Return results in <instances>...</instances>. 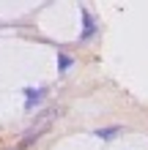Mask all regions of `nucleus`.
Returning a JSON list of instances; mask_svg holds the SVG:
<instances>
[{
    "label": "nucleus",
    "mask_w": 148,
    "mask_h": 150,
    "mask_svg": "<svg viewBox=\"0 0 148 150\" xmlns=\"http://www.w3.org/2000/svg\"><path fill=\"white\" fill-rule=\"evenodd\" d=\"M60 112H63L60 107H52V109H44V112H41V115H39L36 120H33V126H30L28 131H25V137H22L19 142L14 145V150H28L30 145H36L39 139H41V137H44L47 131L52 128V123H55V120L60 117Z\"/></svg>",
    "instance_id": "nucleus-1"
},
{
    "label": "nucleus",
    "mask_w": 148,
    "mask_h": 150,
    "mask_svg": "<svg viewBox=\"0 0 148 150\" xmlns=\"http://www.w3.org/2000/svg\"><path fill=\"white\" fill-rule=\"evenodd\" d=\"M80 14H82V22H85V30L80 33V41H91L93 36H96V19H93V14L85 6L80 8Z\"/></svg>",
    "instance_id": "nucleus-2"
},
{
    "label": "nucleus",
    "mask_w": 148,
    "mask_h": 150,
    "mask_svg": "<svg viewBox=\"0 0 148 150\" xmlns=\"http://www.w3.org/2000/svg\"><path fill=\"white\" fill-rule=\"evenodd\" d=\"M71 63H74L71 55H66L63 49H58V71H60V74H66L69 68H71Z\"/></svg>",
    "instance_id": "nucleus-3"
},
{
    "label": "nucleus",
    "mask_w": 148,
    "mask_h": 150,
    "mask_svg": "<svg viewBox=\"0 0 148 150\" xmlns=\"http://www.w3.org/2000/svg\"><path fill=\"white\" fill-rule=\"evenodd\" d=\"M25 96H28V104H25V107L33 109V104H39L41 98H44V90H33V87H25Z\"/></svg>",
    "instance_id": "nucleus-4"
},
{
    "label": "nucleus",
    "mask_w": 148,
    "mask_h": 150,
    "mask_svg": "<svg viewBox=\"0 0 148 150\" xmlns=\"http://www.w3.org/2000/svg\"><path fill=\"white\" fill-rule=\"evenodd\" d=\"M99 139H112V137H118L121 134V126H107V128H96L93 131Z\"/></svg>",
    "instance_id": "nucleus-5"
}]
</instances>
